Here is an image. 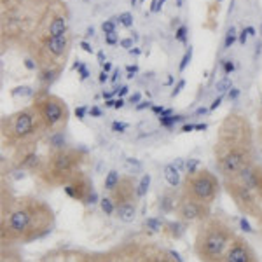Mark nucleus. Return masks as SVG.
Segmentation results:
<instances>
[{"label": "nucleus", "instance_id": "obj_19", "mask_svg": "<svg viewBox=\"0 0 262 262\" xmlns=\"http://www.w3.org/2000/svg\"><path fill=\"white\" fill-rule=\"evenodd\" d=\"M100 205H101V210L105 212V215H114V213H116V205H114L111 196L103 198V200L100 201Z\"/></svg>", "mask_w": 262, "mask_h": 262}, {"label": "nucleus", "instance_id": "obj_15", "mask_svg": "<svg viewBox=\"0 0 262 262\" xmlns=\"http://www.w3.org/2000/svg\"><path fill=\"white\" fill-rule=\"evenodd\" d=\"M147 262H182L175 252L166 250H147Z\"/></svg>", "mask_w": 262, "mask_h": 262}, {"label": "nucleus", "instance_id": "obj_16", "mask_svg": "<svg viewBox=\"0 0 262 262\" xmlns=\"http://www.w3.org/2000/svg\"><path fill=\"white\" fill-rule=\"evenodd\" d=\"M0 262H23L18 247H16V245H11V243H2Z\"/></svg>", "mask_w": 262, "mask_h": 262}, {"label": "nucleus", "instance_id": "obj_61", "mask_svg": "<svg viewBox=\"0 0 262 262\" xmlns=\"http://www.w3.org/2000/svg\"><path fill=\"white\" fill-rule=\"evenodd\" d=\"M163 2H166V0H163Z\"/></svg>", "mask_w": 262, "mask_h": 262}, {"label": "nucleus", "instance_id": "obj_17", "mask_svg": "<svg viewBox=\"0 0 262 262\" xmlns=\"http://www.w3.org/2000/svg\"><path fill=\"white\" fill-rule=\"evenodd\" d=\"M164 179H166L168 182V185L173 189H177L179 187V184H180V171H179V168L175 166V163L173 164H166L164 166Z\"/></svg>", "mask_w": 262, "mask_h": 262}, {"label": "nucleus", "instance_id": "obj_4", "mask_svg": "<svg viewBox=\"0 0 262 262\" xmlns=\"http://www.w3.org/2000/svg\"><path fill=\"white\" fill-rule=\"evenodd\" d=\"M46 135L49 131L33 105L2 119V142L12 149L37 145Z\"/></svg>", "mask_w": 262, "mask_h": 262}, {"label": "nucleus", "instance_id": "obj_62", "mask_svg": "<svg viewBox=\"0 0 262 262\" xmlns=\"http://www.w3.org/2000/svg\"><path fill=\"white\" fill-rule=\"evenodd\" d=\"M140 2H143V0H140Z\"/></svg>", "mask_w": 262, "mask_h": 262}, {"label": "nucleus", "instance_id": "obj_28", "mask_svg": "<svg viewBox=\"0 0 262 262\" xmlns=\"http://www.w3.org/2000/svg\"><path fill=\"white\" fill-rule=\"evenodd\" d=\"M112 129L116 131V133H124L126 129H128V124L126 122H112Z\"/></svg>", "mask_w": 262, "mask_h": 262}, {"label": "nucleus", "instance_id": "obj_56", "mask_svg": "<svg viewBox=\"0 0 262 262\" xmlns=\"http://www.w3.org/2000/svg\"><path fill=\"white\" fill-rule=\"evenodd\" d=\"M247 32H248V35H253V33H255V30H253L252 27H248V28H247Z\"/></svg>", "mask_w": 262, "mask_h": 262}, {"label": "nucleus", "instance_id": "obj_23", "mask_svg": "<svg viewBox=\"0 0 262 262\" xmlns=\"http://www.w3.org/2000/svg\"><path fill=\"white\" fill-rule=\"evenodd\" d=\"M236 28L234 27H231L229 30H227V33H226V39H224V49H229L232 44L236 42Z\"/></svg>", "mask_w": 262, "mask_h": 262}, {"label": "nucleus", "instance_id": "obj_42", "mask_svg": "<svg viewBox=\"0 0 262 262\" xmlns=\"http://www.w3.org/2000/svg\"><path fill=\"white\" fill-rule=\"evenodd\" d=\"M145 107H150L149 101H142V103H138L137 105V111H142V108H145Z\"/></svg>", "mask_w": 262, "mask_h": 262}, {"label": "nucleus", "instance_id": "obj_53", "mask_svg": "<svg viewBox=\"0 0 262 262\" xmlns=\"http://www.w3.org/2000/svg\"><path fill=\"white\" fill-rule=\"evenodd\" d=\"M111 69H112V65H111V63H103V70H105V72H108Z\"/></svg>", "mask_w": 262, "mask_h": 262}, {"label": "nucleus", "instance_id": "obj_11", "mask_svg": "<svg viewBox=\"0 0 262 262\" xmlns=\"http://www.w3.org/2000/svg\"><path fill=\"white\" fill-rule=\"evenodd\" d=\"M63 191H65L67 196L72 198L74 201H81V203H86V205L95 203L96 200V194L93 191V180L84 171L79 173L70 184H67L65 187H63Z\"/></svg>", "mask_w": 262, "mask_h": 262}, {"label": "nucleus", "instance_id": "obj_27", "mask_svg": "<svg viewBox=\"0 0 262 262\" xmlns=\"http://www.w3.org/2000/svg\"><path fill=\"white\" fill-rule=\"evenodd\" d=\"M185 35H187V28L182 25V27H179V30L175 32V37H177V40H179V42H184V44H185V40H187V39H185Z\"/></svg>", "mask_w": 262, "mask_h": 262}, {"label": "nucleus", "instance_id": "obj_24", "mask_svg": "<svg viewBox=\"0 0 262 262\" xmlns=\"http://www.w3.org/2000/svg\"><path fill=\"white\" fill-rule=\"evenodd\" d=\"M159 121H161V124H163V126H171V124H175V122L184 121V116H168V117H159Z\"/></svg>", "mask_w": 262, "mask_h": 262}, {"label": "nucleus", "instance_id": "obj_14", "mask_svg": "<svg viewBox=\"0 0 262 262\" xmlns=\"http://www.w3.org/2000/svg\"><path fill=\"white\" fill-rule=\"evenodd\" d=\"M179 198L175 191H164L159 198V208L164 213H171L177 212V205H179Z\"/></svg>", "mask_w": 262, "mask_h": 262}, {"label": "nucleus", "instance_id": "obj_48", "mask_svg": "<svg viewBox=\"0 0 262 262\" xmlns=\"http://www.w3.org/2000/svg\"><path fill=\"white\" fill-rule=\"evenodd\" d=\"M128 90H129V88H128V86H122V88H121V90H119V96H124V95H126V93H128Z\"/></svg>", "mask_w": 262, "mask_h": 262}, {"label": "nucleus", "instance_id": "obj_26", "mask_svg": "<svg viewBox=\"0 0 262 262\" xmlns=\"http://www.w3.org/2000/svg\"><path fill=\"white\" fill-rule=\"evenodd\" d=\"M101 30L105 32V35H107V33H114V32H116V23H114L112 19L111 21H105V23L101 25Z\"/></svg>", "mask_w": 262, "mask_h": 262}, {"label": "nucleus", "instance_id": "obj_13", "mask_svg": "<svg viewBox=\"0 0 262 262\" xmlns=\"http://www.w3.org/2000/svg\"><path fill=\"white\" fill-rule=\"evenodd\" d=\"M48 262H114L111 253L96 252H61L58 255H48Z\"/></svg>", "mask_w": 262, "mask_h": 262}, {"label": "nucleus", "instance_id": "obj_59", "mask_svg": "<svg viewBox=\"0 0 262 262\" xmlns=\"http://www.w3.org/2000/svg\"><path fill=\"white\" fill-rule=\"evenodd\" d=\"M260 131H262V114H260Z\"/></svg>", "mask_w": 262, "mask_h": 262}, {"label": "nucleus", "instance_id": "obj_25", "mask_svg": "<svg viewBox=\"0 0 262 262\" xmlns=\"http://www.w3.org/2000/svg\"><path fill=\"white\" fill-rule=\"evenodd\" d=\"M119 23L122 25V27L129 28L131 25H133V16H131L129 12H122V14L119 16Z\"/></svg>", "mask_w": 262, "mask_h": 262}, {"label": "nucleus", "instance_id": "obj_20", "mask_svg": "<svg viewBox=\"0 0 262 262\" xmlns=\"http://www.w3.org/2000/svg\"><path fill=\"white\" fill-rule=\"evenodd\" d=\"M149 184H150V175L147 173V175H143V177H142L140 184L137 185V189H138V198H143V196H145L147 191H149Z\"/></svg>", "mask_w": 262, "mask_h": 262}, {"label": "nucleus", "instance_id": "obj_38", "mask_svg": "<svg viewBox=\"0 0 262 262\" xmlns=\"http://www.w3.org/2000/svg\"><path fill=\"white\" fill-rule=\"evenodd\" d=\"M90 114H91V116H95V117H100L101 116V111H100L98 107H93L91 111H90Z\"/></svg>", "mask_w": 262, "mask_h": 262}, {"label": "nucleus", "instance_id": "obj_41", "mask_svg": "<svg viewBox=\"0 0 262 262\" xmlns=\"http://www.w3.org/2000/svg\"><path fill=\"white\" fill-rule=\"evenodd\" d=\"M221 101H222V96H219L217 100H213V103H212V107H210V108H212V111H215V108H217L219 105H221Z\"/></svg>", "mask_w": 262, "mask_h": 262}, {"label": "nucleus", "instance_id": "obj_32", "mask_svg": "<svg viewBox=\"0 0 262 262\" xmlns=\"http://www.w3.org/2000/svg\"><path fill=\"white\" fill-rule=\"evenodd\" d=\"M105 42H107L108 46L117 44V35H116V32H114V33H107V35H105Z\"/></svg>", "mask_w": 262, "mask_h": 262}, {"label": "nucleus", "instance_id": "obj_43", "mask_svg": "<svg viewBox=\"0 0 262 262\" xmlns=\"http://www.w3.org/2000/svg\"><path fill=\"white\" fill-rule=\"evenodd\" d=\"M131 44H133V42H131V39H124V40H121V46H122V48H131Z\"/></svg>", "mask_w": 262, "mask_h": 262}, {"label": "nucleus", "instance_id": "obj_5", "mask_svg": "<svg viewBox=\"0 0 262 262\" xmlns=\"http://www.w3.org/2000/svg\"><path fill=\"white\" fill-rule=\"evenodd\" d=\"M84 161H86L84 152L72 147L49 150V154L37 168L35 175L46 187H65L82 171Z\"/></svg>", "mask_w": 262, "mask_h": 262}, {"label": "nucleus", "instance_id": "obj_18", "mask_svg": "<svg viewBox=\"0 0 262 262\" xmlns=\"http://www.w3.org/2000/svg\"><path fill=\"white\" fill-rule=\"evenodd\" d=\"M119 182H121V175L116 170H111L107 173V177H105V180H103V189L107 192H112L114 189L117 187V184H119Z\"/></svg>", "mask_w": 262, "mask_h": 262}, {"label": "nucleus", "instance_id": "obj_2", "mask_svg": "<svg viewBox=\"0 0 262 262\" xmlns=\"http://www.w3.org/2000/svg\"><path fill=\"white\" fill-rule=\"evenodd\" d=\"M215 166L222 179L239 175L255 163V135L250 121L239 114H229L222 121L213 147Z\"/></svg>", "mask_w": 262, "mask_h": 262}, {"label": "nucleus", "instance_id": "obj_9", "mask_svg": "<svg viewBox=\"0 0 262 262\" xmlns=\"http://www.w3.org/2000/svg\"><path fill=\"white\" fill-rule=\"evenodd\" d=\"M111 198L116 205V215L122 222H133L138 210V189L131 177H121L117 187L111 192Z\"/></svg>", "mask_w": 262, "mask_h": 262}, {"label": "nucleus", "instance_id": "obj_47", "mask_svg": "<svg viewBox=\"0 0 262 262\" xmlns=\"http://www.w3.org/2000/svg\"><path fill=\"white\" fill-rule=\"evenodd\" d=\"M105 81H107V72L101 70V74H100V82H105Z\"/></svg>", "mask_w": 262, "mask_h": 262}, {"label": "nucleus", "instance_id": "obj_50", "mask_svg": "<svg viewBox=\"0 0 262 262\" xmlns=\"http://www.w3.org/2000/svg\"><path fill=\"white\" fill-rule=\"evenodd\" d=\"M103 58H105V54H103V51H100V53H98V61L101 63V65H103Z\"/></svg>", "mask_w": 262, "mask_h": 262}, {"label": "nucleus", "instance_id": "obj_21", "mask_svg": "<svg viewBox=\"0 0 262 262\" xmlns=\"http://www.w3.org/2000/svg\"><path fill=\"white\" fill-rule=\"evenodd\" d=\"M124 262H147V248H137L135 257H126Z\"/></svg>", "mask_w": 262, "mask_h": 262}, {"label": "nucleus", "instance_id": "obj_12", "mask_svg": "<svg viewBox=\"0 0 262 262\" xmlns=\"http://www.w3.org/2000/svg\"><path fill=\"white\" fill-rule=\"evenodd\" d=\"M219 262H259V259H257V253L252 248V245L243 236L236 234V238L232 239L227 252Z\"/></svg>", "mask_w": 262, "mask_h": 262}, {"label": "nucleus", "instance_id": "obj_31", "mask_svg": "<svg viewBox=\"0 0 262 262\" xmlns=\"http://www.w3.org/2000/svg\"><path fill=\"white\" fill-rule=\"evenodd\" d=\"M222 63H224V74H226V75L231 74V72L234 70V63H232L231 60H224Z\"/></svg>", "mask_w": 262, "mask_h": 262}, {"label": "nucleus", "instance_id": "obj_51", "mask_svg": "<svg viewBox=\"0 0 262 262\" xmlns=\"http://www.w3.org/2000/svg\"><path fill=\"white\" fill-rule=\"evenodd\" d=\"M152 111H154L156 114H159V116H161V114H163V107H152Z\"/></svg>", "mask_w": 262, "mask_h": 262}, {"label": "nucleus", "instance_id": "obj_1", "mask_svg": "<svg viewBox=\"0 0 262 262\" xmlns=\"http://www.w3.org/2000/svg\"><path fill=\"white\" fill-rule=\"evenodd\" d=\"M54 226V212L46 201L37 198H12L2 206L0 239L2 243L23 245L49 234Z\"/></svg>", "mask_w": 262, "mask_h": 262}, {"label": "nucleus", "instance_id": "obj_40", "mask_svg": "<svg viewBox=\"0 0 262 262\" xmlns=\"http://www.w3.org/2000/svg\"><path fill=\"white\" fill-rule=\"evenodd\" d=\"M238 95H239V91L236 90V88H232V90L229 91V100H234V98H236V96H238Z\"/></svg>", "mask_w": 262, "mask_h": 262}, {"label": "nucleus", "instance_id": "obj_46", "mask_svg": "<svg viewBox=\"0 0 262 262\" xmlns=\"http://www.w3.org/2000/svg\"><path fill=\"white\" fill-rule=\"evenodd\" d=\"M114 107H116V108H122V107H124V100H122V98L116 100V105H114Z\"/></svg>", "mask_w": 262, "mask_h": 262}, {"label": "nucleus", "instance_id": "obj_58", "mask_svg": "<svg viewBox=\"0 0 262 262\" xmlns=\"http://www.w3.org/2000/svg\"><path fill=\"white\" fill-rule=\"evenodd\" d=\"M137 2L138 0H131V6H137Z\"/></svg>", "mask_w": 262, "mask_h": 262}, {"label": "nucleus", "instance_id": "obj_33", "mask_svg": "<svg viewBox=\"0 0 262 262\" xmlns=\"http://www.w3.org/2000/svg\"><path fill=\"white\" fill-rule=\"evenodd\" d=\"M184 86H185V81H184V79H180L179 84H177V88L171 91V96H177V95H179V93L182 91V88H184Z\"/></svg>", "mask_w": 262, "mask_h": 262}, {"label": "nucleus", "instance_id": "obj_29", "mask_svg": "<svg viewBox=\"0 0 262 262\" xmlns=\"http://www.w3.org/2000/svg\"><path fill=\"white\" fill-rule=\"evenodd\" d=\"M191 54H192V49L189 48V51L185 53V56H184V60H182V63H180V69H179L180 72H184V70H185V67H187V63L191 61Z\"/></svg>", "mask_w": 262, "mask_h": 262}, {"label": "nucleus", "instance_id": "obj_22", "mask_svg": "<svg viewBox=\"0 0 262 262\" xmlns=\"http://www.w3.org/2000/svg\"><path fill=\"white\" fill-rule=\"evenodd\" d=\"M215 88H217V91L219 93H226V91H231L232 90V81L229 77H222L221 81H219L217 84H215Z\"/></svg>", "mask_w": 262, "mask_h": 262}, {"label": "nucleus", "instance_id": "obj_57", "mask_svg": "<svg viewBox=\"0 0 262 262\" xmlns=\"http://www.w3.org/2000/svg\"><path fill=\"white\" fill-rule=\"evenodd\" d=\"M259 140H260V143H262V131L259 129Z\"/></svg>", "mask_w": 262, "mask_h": 262}, {"label": "nucleus", "instance_id": "obj_60", "mask_svg": "<svg viewBox=\"0 0 262 262\" xmlns=\"http://www.w3.org/2000/svg\"><path fill=\"white\" fill-rule=\"evenodd\" d=\"M260 32H262V27H260Z\"/></svg>", "mask_w": 262, "mask_h": 262}, {"label": "nucleus", "instance_id": "obj_30", "mask_svg": "<svg viewBox=\"0 0 262 262\" xmlns=\"http://www.w3.org/2000/svg\"><path fill=\"white\" fill-rule=\"evenodd\" d=\"M145 224L150 227L152 231H161V222H159V221H156V219H149V221H147Z\"/></svg>", "mask_w": 262, "mask_h": 262}, {"label": "nucleus", "instance_id": "obj_6", "mask_svg": "<svg viewBox=\"0 0 262 262\" xmlns=\"http://www.w3.org/2000/svg\"><path fill=\"white\" fill-rule=\"evenodd\" d=\"M234 238L236 232L229 224L221 217L210 215L198 226L196 238H194V253L200 262H219Z\"/></svg>", "mask_w": 262, "mask_h": 262}, {"label": "nucleus", "instance_id": "obj_7", "mask_svg": "<svg viewBox=\"0 0 262 262\" xmlns=\"http://www.w3.org/2000/svg\"><path fill=\"white\" fill-rule=\"evenodd\" d=\"M219 192H221V180L206 168H198L187 173L185 179L182 180V196L192 198L208 206L213 205V201L219 198Z\"/></svg>", "mask_w": 262, "mask_h": 262}, {"label": "nucleus", "instance_id": "obj_45", "mask_svg": "<svg viewBox=\"0 0 262 262\" xmlns=\"http://www.w3.org/2000/svg\"><path fill=\"white\" fill-rule=\"evenodd\" d=\"M131 103H138V101H140V95H138V93H135L133 96H131Z\"/></svg>", "mask_w": 262, "mask_h": 262}, {"label": "nucleus", "instance_id": "obj_34", "mask_svg": "<svg viewBox=\"0 0 262 262\" xmlns=\"http://www.w3.org/2000/svg\"><path fill=\"white\" fill-rule=\"evenodd\" d=\"M161 4H164L163 0H154V2H152V6H150V11L152 12H158L159 9H161Z\"/></svg>", "mask_w": 262, "mask_h": 262}, {"label": "nucleus", "instance_id": "obj_3", "mask_svg": "<svg viewBox=\"0 0 262 262\" xmlns=\"http://www.w3.org/2000/svg\"><path fill=\"white\" fill-rule=\"evenodd\" d=\"M222 184L236 208L262 226V164L253 163L239 175L222 179Z\"/></svg>", "mask_w": 262, "mask_h": 262}, {"label": "nucleus", "instance_id": "obj_52", "mask_svg": "<svg viewBox=\"0 0 262 262\" xmlns=\"http://www.w3.org/2000/svg\"><path fill=\"white\" fill-rule=\"evenodd\" d=\"M194 129H206V124H194Z\"/></svg>", "mask_w": 262, "mask_h": 262}, {"label": "nucleus", "instance_id": "obj_36", "mask_svg": "<svg viewBox=\"0 0 262 262\" xmlns=\"http://www.w3.org/2000/svg\"><path fill=\"white\" fill-rule=\"evenodd\" d=\"M84 114H86V107H79V108H75V116H77L79 119H84Z\"/></svg>", "mask_w": 262, "mask_h": 262}, {"label": "nucleus", "instance_id": "obj_44", "mask_svg": "<svg viewBox=\"0 0 262 262\" xmlns=\"http://www.w3.org/2000/svg\"><path fill=\"white\" fill-rule=\"evenodd\" d=\"M138 69H137V67H135V65H129L128 67V72H129V75H128V77L131 79V77H133V74H135V72H137Z\"/></svg>", "mask_w": 262, "mask_h": 262}, {"label": "nucleus", "instance_id": "obj_37", "mask_svg": "<svg viewBox=\"0 0 262 262\" xmlns=\"http://www.w3.org/2000/svg\"><path fill=\"white\" fill-rule=\"evenodd\" d=\"M247 35H248V32L247 30H242V33H239V44L245 46V42H247Z\"/></svg>", "mask_w": 262, "mask_h": 262}, {"label": "nucleus", "instance_id": "obj_55", "mask_svg": "<svg viewBox=\"0 0 262 262\" xmlns=\"http://www.w3.org/2000/svg\"><path fill=\"white\" fill-rule=\"evenodd\" d=\"M191 129H194V124H189V126H184V128H182V131H191Z\"/></svg>", "mask_w": 262, "mask_h": 262}, {"label": "nucleus", "instance_id": "obj_54", "mask_svg": "<svg viewBox=\"0 0 262 262\" xmlns=\"http://www.w3.org/2000/svg\"><path fill=\"white\" fill-rule=\"evenodd\" d=\"M105 105H107V107H114V105H116V101H114V100H107V101H105Z\"/></svg>", "mask_w": 262, "mask_h": 262}, {"label": "nucleus", "instance_id": "obj_8", "mask_svg": "<svg viewBox=\"0 0 262 262\" xmlns=\"http://www.w3.org/2000/svg\"><path fill=\"white\" fill-rule=\"evenodd\" d=\"M33 107L40 114L42 121H44L46 128L49 135L53 133H63L67 122H69V108L67 103L60 96L49 95V93H42L39 98L35 100Z\"/></svg>", "mask_w": 262, "mask_h": 262}, {"label": "nucleus", "instance_id": "obj_39", "mask_svg": "<svg viewBox=\"0 0 262 262\" xmlns=\"http://www.w3.org/2000/svg\"><path fill=\"white\" fill-rule=\"evenodd\" d=\"M81 48L86 51V53H93V48L90 44H88V42H81Z\"/></svg>", "mask_w": 262, "mask_h": 262}, {"label": "nucleus", "instance_id": "obj_35", "mask_svg": "<svg viewBox=\"0 0 262 262\" xmlns=\"http://www.w3.org/2000/svg\"><path fill=\"white\" fill-rule=\"evenodd\" d=\"M79 74H81V81H84V79H88L90 72H88V69L84 65H79Z\"/></svg>", "mask_w": 262, "mask_h": 262}, {"label": "nucleus", "instance_id": "obj_10", "mask_svg": "<svg viewBox=\"0 0 262 262\" xmlns=\"http://www.w3.org/2000/svg\"><path fill=\"white\" fill-rule=\"evenodd\" d=\"M177 215H179L180 221H184L187 224H192V222L201 224L203 221H206V219L212 215V206L180 194L179 205H177Z\"/></svg>", "mask_w": 262, "mask_h": 262}, {"label": "nucleus", "instance_id": "obj_49", "mask_svg": "<svg viewBox=\"0 0 262 262\" xmlns=\"http://www.w3.org/2000/svg\"><path fill=\"white\" fill-rule=\"evenodd\" d=\"M242 227H243V229L245 231H248V232H250L252 229H250V226H248V224L247 222H245V221H242Z\"/></svg>", "mask_w": 262, "mask_h": 262}]
</instances>
